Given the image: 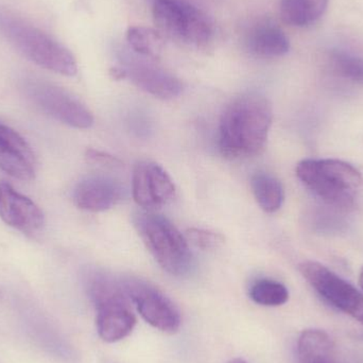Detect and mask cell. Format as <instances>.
Here are the masks:
<instances>
[{"mask_svg": "<svg viewBox=\"0 0 363 363\" xmlns=\"http://www.w3.org/2000/svg\"><path fill=\"white\" fill-rule=\"evenodd\" d=\"M249 294L256 304L267 307L281 306L289 300V291L286 286L274 279H258L252 284Z\"/></svg>", "mask_w": 363, "mask_h": 363, "instance_id": "ffe728a7", "label": "cell"}, {"mask_svg": "<svg viewBox=\"0 0 363 363\" xmlns=\"http://www.w3.org/2000/svg\"><path fill=\"white\" fill-rule=\"evenodd\" d=\"M133 221L147 249L163 270L174 277L189 272L192 254L187 238L169 219L151 211H140Z\"/></svg>", "mask_w": 363, "mask_h": 363, "instance_id": "5b68a950", "label": "cell"}, {"mask_svg": "<svg viewBox=\"0 0 363 363\" xmlns=\"http://www.w3.org/2000/svg\"><path fill=\"white\" fill-rule=\"evenodd\" d=\"M250 52L260 57H279L289 51V38L279 26L270 21H260L250 29L245 38Z\"/></svg>", "mask_w": 363, "mask_h": 363, "instance_id": "9a60e30c", "label": "cell"}, {"mask_svg": "<svg viewBox=\"0 0 363 363\" xmlns=\"http://www.w3.org/2000/svg\"><path fill=\"white\" fill-rule=\"evenodd\" d=\"M127 42L132 52L157 61L163 50V38L160 32L145 27L132 26L127 31Z\"/></svg>", "mask_w": 363, "mask_h": 363, "instance_id": "d6986e66", "label": "cell"}, {"mask_svg": "<svg viewBox=\"0 0 363 363\" xmlns=\"http://www.w3.org/2000/svg\"><path fill=\"white\" fill-rule=\"evenodd\" d=\"M123 189L118 182L104 176H91L77 184L74 204L83 211H106L123 199Z\"/></svg>", "mask_w": 363, "mask_h": 363, "instance_id": "5bb4252c", "label": "cell"}, {"mask_svg": "<svg viewBox=\"0 0 363 363\" xmlns=\"http://www.w3.org/2000/svg\"><path fill=\"white\" fill-rule=\"evenodd\" d=\"M0 31L26 59L35 65L66 77H74L78 72L74 55L38 28L0 13Z\"/></svg>", "mask_w": 363, "mask_h": 363, "instance_id": "277c9868", "label": "cell"}, {"mask_svg": "<svg viewBox=\"0 0 363 363\" xmlns=\"http://www.w3.org/2000/svg\"><path fill=\"white\" fill-rule=\"evenodd\" d=\"M0 219L23 234H38L45 225L44 213L11 184L0 182Z\"/></svg>", "mask_w": 363, "mask_h": 363, "instance_id": "7c38bea8", "label": "cell"}, {"mask_svg": "<svg viewBox=\"0 0 363 363\" xmlns=\"http://www.w3.org/2000/svg\"><path fill=\"white\" fill-rule=\"evenodd\" d=\"M330 0H281L279 12L287 25L307 28L317 23L328 10Z\"/></svg>", "mask_w": 363, "mask_h": 363, "instance_id": "e0dca14e", "label": "cell"}, {"mask_svg": "<svg viewBox=\"0 0 363 363\" xmlns=\"http://www.w3.org/2000/svg\"><path fill=\"white\" fill-rule=\"evenodd\" d=\"M172 177L153 162L136 164L132 176V194L136 204L152 209L167 205L176 196Z\"/></svg>", "mask_w": 363, "mask_h": 363, "instance_id": "8fae6325", "label": "cell"}, {"mask_svg": "<svg viewBox=\"0 0 363 363\" xmlns=\"http://www.w3.org/2000/svg\"><path fill=\"white\" fill-rule=\"evenodd\" d=\"M36 161L30 145L15 130L0 123V170L16 180L35 177Z\"/></svg>", "mask_w": 363, "mask_h": 363, "instance_id": "4fadbf2b", "label": "cell"}, {"mask_svg": "<svg viewBox=\"0 0 363 363\" xmlns=\"http://www.w3.org/2000/svg\"><path fill=\"white\" fill-rule=\"evenodd\" d=\"M330 63L337 74L363 84V59L350 51L336 49L330 53Z\"/></svg>", "mask_w": 363, "mask_h": 363, "instance_id": "44dd1931", "label": "cell"}, {"mask_svg": "<svg viewBox=\"0 0 363 363\" xmlns=\"http://www.w3.org/2000/svg\"><path fill=\"white\" fill-rule=\"evenodd\" d=\"M121 65L114 67L115 79H129L145 93L162 100L179 97L183 91L180 79L155 63V60L140 57L135 53H121Z\"/></svg>", "mask_w": 363, "mask_h": 363, "instance_id": "9c48e42d", "label": "cell"}, {"mask_svg": "<svg viewBox=\"0 0 363 363\" xmlns=\"http://www.w3.org/2000/svg\"><path fill=\"white\" fill-rule=\"evenodd\" d=\"M85 287L96 309V326L100 338L108 343L127 338L138 323L131 300L117 281L104 271L89 270Z\"/></svg>", "mask_w": 363, "mask_h": 363, "instance_id": "3957f363", "label": "cell"}, {"mask_svg": "<svg viewBox=\"0 0 363 363\" xmlns=\"http://www.w3.org/2000/svg\"><path fill=\"white\" fill-rule=\"evenodd\" d=\"M296 172L309 191L337 211H351L362 198V172L347 162L335 159L304 160L298 164Z\"/></svg>", "mask_w": 363, "mask_h": 363, "instance_id": "7a4b0ae2", "label": "cell"}, {"mask_svg": "<svg viewBox=\"0 0 363 363\" xmlns=\"http://www.w3.org/2000/svg\"><path fill=\"white\" fill-rule=\"evenodd\" d=\"M28 99L43 113L74 129H89L94 125L91 111L65 89L52 83L29 80L23 85Z\"/></svg>", "mask_w": 363, "mask_h": 363, "instance_id": "52a82bcc", "label": "cell"}, {"mask_svg": "<svg viewBox=\"0 0 363 363\" xmlns=\"http://www.w3.org/2000/svg\"><path fill=\"white\" fill-rule=\"evenodd\" d=\"M251 188L262 211L273 213L281 208L285 194L283 185L275 177L267 172H257L252 177Z\"/></svg>", "mask_w": 363, "mask_h": 363, "instance_id": "ac0fdd59", "label": "cell"}, {"mask_svg": "<svg viewBox=\"0 0 363 363\" xmlns=\"http://www.w3.org/2000/svg\"><path fill=\"white\" fill-rule=\"evenodd\" d=\"M186 235L188 240L202 250L217 249L223 243V238L219 234L202 228H190Z\"/></svg>", "mask_w": 363, "mask_h": 363, "instance_id": "7402d4cb", "label": "cell"}, {"mask_svg": "<svg viewBox=\"0 0 363 363\" xmlns=\"http://www.w3.org/2000/svg\"><path fill=\"white\" fill-rule=\"evenodd\" d=\"M152 14L160 31L174 42L202 48L213 38L207 15L187 0H155Z\"/></svg>", "mask_w": 363, "mask_h": 363, "instance_id": "8992f818", "label": "cell"}, {"mask_svg": "<svg viewBox=\"0 0 363 363\" xmlns=\"http://www.w3.org/2000/svg\"><path fill=\"white\" fill-rule=\"evenodd\" d=\"M359 284H360V287H362V290H363V268L362 269V272H360V275H359Z\"/></svg>", "mask_w": 363, "mask_h": 363, "instance_id": "d4e9b609", "label": "cell"}, {"mask_svg": "<svg viewBox=\"0 0 363 363\" xmlns=\"http://www.w3.org/2000/svg\"><path fill=\"white\" fill-rule=\"evenodd\" d=\"M300 272L326 302L363 325V294L352 284L319 262H303Z\"/></svg>", "mask_w": 363, "mask_h": 363, "instance_id": "30bf717a", "label": "cell"}, {"mask_svg": "<svg viewBox=\"0 0 363 363\" xmlns=\"http://www.w3.org/2000/svg\"><path fill=\"white\" fill-rule=\"evenodd\" d=\"M272 119L271 102L262 94L247 93L235 98L220 121L218 143L222 155L232 160L262 155Z\"/></svg>", "mask_w": 363, "mask_h": 363, "instance_id": "6da1fadb", "label": "cell"}, {"mask_svg": "<svg viewBox=\"0 0 363 363\" xmlns=\"http://www.w3.org/2000/svg\"><path fill=\"white\" fill-rule=\"evenodd\" d=\"M121 284L147 323L166 334H174L180 330L182 319L178 307L159 288L136 277L121 279Z\"/></svg>", "mask_w": 363, "mask_h": 363, "instance_id": "ba28073f", "label": "cell"}, {"mask_svg": "<svg viewBox=\"0 0 363 363\" xmlns=\"http://www.w3.org/2000/svg\"><path fill=\"white\" fill-rule=\"evenodd\" d=\"M226 363H247L245 362V360L240 359V358H236V359L230 360V362Z\"/></svg>", "mask_w": 363, "mask_h": 363, "instance_id": "cb8c5ba5", "label": "cell"}, {"mask_svg": "<svg viewBox=\"0 0 363 363\" xmlns=\"http://www.w3.org/2000/svg\"><path fill=\"white\" fill-rule=\"evenodd\" d=\"M298 363H338L332 338L321 330H306L298 341Z\"/></svg>", "mask_w": 363, "mask_h": 363, "instance_id": "2e32d148", "label": "cell"}, {"mask_svg": "<svg viewBox=\"0 0 363 363\" xmlns=\"http://www.w3.org/2000/svg\"><path fill=\"white\" fill-rule=\"evenodd\" d=\"M86 160L91 164H98V165L106 166V167H118L121 166V162L113 155L108 153L101 152V151L89 149L86 151Z\"/></svg>", "mask_w": 363, "mask_h": 363, "instance_id": "603a6c76", "label": "cell"}]
</instances>
